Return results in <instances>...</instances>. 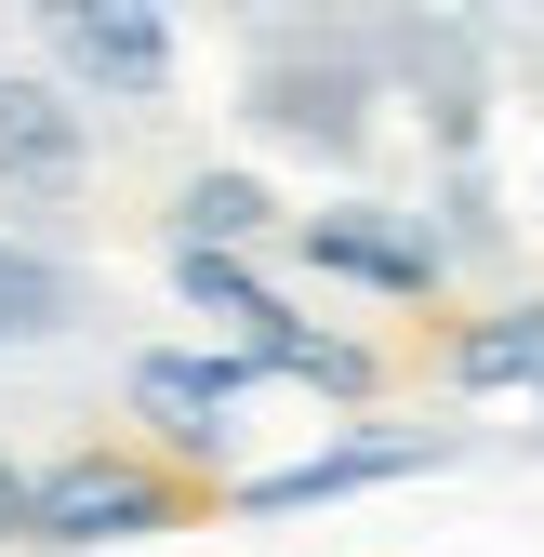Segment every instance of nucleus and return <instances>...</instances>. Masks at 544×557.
I'll list each match as a JSON object with an SVG mask.
<instances>
[{"instance_id": "f257e3e1", "label": "nucleus", "mask_w": 544, "mask_h": 557, "mask_svg": "<svg viewBox=\"0 0 544 557\" xmlns=\"http://www.w3.org/2000/svg\"><path fill=\"white\" fill-rule=\"evenodd\" d=\"M173 518V492L147 465H53V478H27V544H133V531H160Z\"/></svg>"}, {"instance_id": "f03ea898", "label": "nucleus", "mask_w": 544, "mask_h": 557, "mask_svg": "<svg viewBox=\"0 0 544 557\" xmlns=\"http://www.w3.org/2000/svg\"><path fill=\"white\" fill-rule=\"evenodd\" d=\"M53 53L81 66L94 94H147V81H173V27L147 14V0H53Z\"/></svg>"}, {"instance_id": "7ed1b4c3", "label": "nucleus", "mask_w": 544, "mask_h": 557, "mask_svg": "<svg viewBox=\"0 0 544 557\" xmlns=\"http://www.w3.org/2000/svg\"><path fill=\"white\" fill-rule=\"evenodd\" d=\"M239 385H252V359H133V411H160V438H186V451H213L226 438V411H239Z\"/></svg>"}, {"instance_id": "20e7f679", "label": "nucleus", "mask_w": 544, "mask_h": 557, "mask_svg": "<svg viewBox=\"0 0 544 557\" xmlns=\"http://www.w3.org/2000/svg\"><path fill=\"white\" fill-rule=\"evenodd\" d=\"M306 265L372 278V293H425V278H438V252L412 226H372V213H306Z\"/></svg>"}, {"instance_id": "39448f33", "label": "nucleus", "mask_w": 544, "mask_h": 557, "mask_svg": "<svg viewBox=\"0 0 544 557\" xmlns=\"http://www.w3.org/2000/svg\"><path fill=\"white\" fill-rule=\"evenodd\" d=\"M425 465V438H346V451H306V465H280V478H252V518H280V505H332V492H372V478H412Z\"/></svg>"}, {"instance_id": "423d86ee", "label": "nucleus", "mask_w": 544, "mask_h": 557, "mask_svg": "<svg viewBox=\"0 0 544 557\" xmlns=\"http://www.w3.org/2000/svg\"><path fill=\"white\" fill-rule=\"evenodd\" d=\"M0 173H14V186H66V173H81V120H66V94L0 81Z\"/></svg>"}, {"instance_id": "0eeeda50", "label": "nucleus", "mask_w": 544, "mask_h": 557, "mask_svg": "<svg viewBox=\"0 0 544 557\" xmlns=\"http://www.w3.org/2000/svg\"><path fill=\"white\" fill-rule=\"evenodd\" d=\"M173 293H186V306H213V319L239 332V359H252V345H265V332H280V319H293V306H280V293H265V278H252L239 252H173Z\"/></svg>"}, {"instance_id": "6e6552de", "label": "nucleus", "mask_w": 544, "mask_h": 557, "mask_svg": "<svg viewBox=\"0 0 544 557\" xmlns=\"http://www.w3.org/2000/svg\"><path fill=\"white\" fill-rule=\"evenodd\" d=\"M239 239H265V186L252 173H199L173 199V252H239Z\"/></svg>"}, {"instance_id": "1a4fd4ad", "label": "nucleus", "mask_w": 544, "mask_h": 557, "mask_svg": "<svg viewBox=\"0 0 544 557\" xmlns=\"http://www.w3.org/2000/svg\"><path fill=\"white\" fill-rule=\"evenodd\" d=\"M452 372H465V385H518V372H544V306H518L505 332H465Z\"/></svg>"}, {"instance_id": "9d476101", "label": "nucleus", "mask_w": 544, "mask_h": 557, "mask_svg": "<svg viewBox=\"0 0 544 557\" xmlns=\"http://www.w3.org/2000/svg\"><path fill=\"white\" fill-rule=\"evenodd\" d=\"M53 306H66V278L27 265V252H0V345H14V332H53Z\"/></svg>"}, {"instance_id": "9b49d317", "label": "nucleus", "mask_w": 544, "mask_h": 557, "mask_svg": "<svg viewBox=\"0 0 544 557\" xmlns=\"http://www.w3.org/2000/svg\"><path fill=\"white\" fill-rule=\"evenodd\" d=\"M0 544H27V478L0 465Z\"/></svg>"}]
</instances>
